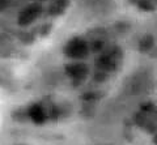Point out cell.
Masks as SVG:
<instances>
[{
	"mask_svg": "<svg viewBox=\"0 0 157 145\" xmlns=\"http://www.w3.org/2000/svg\"><path fill=\"white\" fill-rule=\"evenodd\" d=\"M153 141H155V144H157V135H156V137H155V140H153Z\"/></svg>",
	"mask_w": 157,
	"mask_h": 145,
	"instance_id": "1",
	"label": "cell"
}]
</instances>
